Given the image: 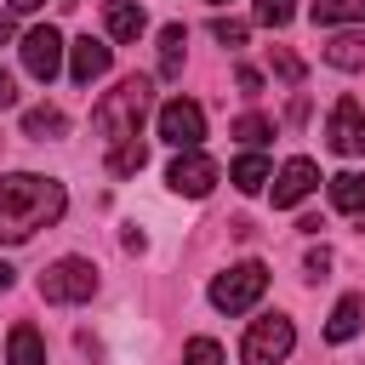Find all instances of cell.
Instances as JSON below:
<instances>
[{
	"label": "cell",
	"mask_w": 365,
	"mask_h": 365,
	"mask_svg": "<svg viewBox=\"0 0 365 365\" xmlns=\"http://www.w3.org/2000/svg\"><path fill=\"white\" fill-rule=\"evenodd\" d=\"M182 46H188V29H182V23H165V29H160V74H165V80L182 74Z\"/></svg>",
	"instance_id": "obj_17"
},
{
	"label": "cell",
	"mask_w": 365,
	"mask_h": 365,
	"mask_svg": "<svg viewBox=\"0 0 365 365\" xmlns=\"http://www.w3.org/2000/svg\"><path fill=\"white\" fill-rule=\"evenodd\" d=\"M11 103H17V80L0 68V108H11Z\"/></svg>",
	"instance_id": "obj_29"
},
{
	"label": "cell",
	"mask_w": 365,
	"mask_h": 365,
	"mask_svg": "<svg viewBox=\"0 0 365 365\" xmlns=\"http://www.w3.org/2000/svg\"><path fill=\"white\" fill-rule=\"evenodd\" d=\"M63 131H68V114L51 108V103H40V108L23 114V137H34V143H51V137H63Z\"/></svg>",
	"instance_id": "obj_14"
},
{
	"label": "cell",
	"mask_w": 365,
	"mask_h": 365,
	"mask_svg": "<svg viewBox=\"0 0 365 365\" xmlns=\"http://www.w3.org/2000/svg\"><path fill=\"white\" fill-rule=\"evenodd\" d=\"M240 91L257 97V91H262V74H257V68H240Z\"/></svg>",
	"instance_id": "obj_28"
},
{
	"label": "cell",
	"mask_w": 365,
	"mask_h": 365,
	"mask_svg": "<svg viewBox=\"0 0 365 365\" xmlns=\"http://www.w3.org/2000/svg\"><path fill=\"white\" fill-rule=\"evenodd\" d=\"M182 365H228V359H222V348H217L211 336H194V342L182 348Z\"/></svg>",
	"instance_id": "obj_23"
},
{
	"label": "cell",
	"mask_w": 365,
	"mask_h": 365,
	"mask_svg": "<svg viewBox=\"0 0 365 365\" xmlns=\"http://www.w3.org/2000/svg\"><path fill=\"white\" fill-rule=\"evenodd\" d=\"M211 6H228V0H211Z\"/></svg>",
	"instance_id": "obj_33"
},
{
	"label": "cell",
	"mask_w": 365,
	"mask_h": 365,
	"mask_svg": "<svg viewBox=\"0 0 365 365\" xmlns=\"http://www.w3.org/2000/svg\"><path fill=\"white\" fill-rule=\"evenodd\" d=\"M274 74H279L285 86H297V80H302V63H297V51H274Z\"/></svg>",
	"instance_id": "obj_26"
},
{
	"label": "cell",
	"mask_w": 365,
	"mask_h": 365,
	"mask_svg": "<svg viewBox=\"0 0 365 365\" xmlns=\"http://www.w3.org/2000/svg\"><path fill=\"white\" fill-rule=\"evenodd\" d=\"M211 40L234 51V46H245V23H240V17H217V23H211Z\"/></svg>",
	"instance_id": "obj_25"
},
{
	"label": "cell",
	"mask_w": 365,
	"mask_h": 365,
	"mask_svg": "<svg viewBox=\"0 0 365 365\" xmlns=\"http://www.w3.org/2000/svg\"><path fill=\"white\" fill-rule=\"evenodd\" d=\"M251 11H257V23H262V29H285V23L297 17V0H257Z\"/></svg>",
	"instance_id": "obj_22"
},
{
	"label": "cell",
	"mask_w": 365,
	"mask_h": 365,
	"mask_svg": "<svg viewBox=\"0 0 365 365\" xmlns=\"http://www.w3.org/2000/svg\"><path fill=\"white\" fill-rule=\"evenodd\" d=\"M148 103H154V86H148V74H131V80H120L97 108H91V125H97V137L103 143H125V137H137V125H143V114H148Z\"/></svg>",
	"instance_id": "obj_2"
},
{
	"label": "cell",
	"mask_w": 365,
	"mask_h": 365,
	"mask_svg": "<svg viewBox=\"0 0 365 365\" xmlns=\"http://www.w3.org/2000/svg\"><path fill=\"white\" fill-rule=\"evenodd\" d=\"M325 137H331V148L336 154H365V108L354 103V97H336V108H331V120H325Z\"/></svg>",
	"instance_id": "obj_9"
},
{
	"label": "cell",
	"mask_w": 365,
	"mask_h": 365,
	"mask_svg": "<svg viewBox=\"0 0 365 365\" xmlns=\"http://www.w3.org/2000/svg\"><path fill=\"white\" fill-rule=\"evenodd\" d=\"M359 314H365V302H359V297H342V302L331 308V319H325V342H348V336H359Z\"/></svg>",
	"instance_id": "obj_16"
},
{
	"label": "cell",
	"mask_w": 365,
	"mask_h": 365,
	"mask_svg": "<svg viewBox=\"0 0 365 365\" xmlns=\"http://www.w3.org/2000/svg\"><path fill=\"white\" fill-rule=\"evenodd\" d=\"M234 137H240V143H251V148H257V143H268V137H274V125H268V120H262V114H245V120H234Z\"/></svg>",
	"instance_id": "obj_24"
},
{
	"label": "cell",
	"mask_w": 365,
	"mask_h": 365,
	"mask_svg": "<svg viewBox=\"0 0 365 365\" xmlns=\"http://www.w3.org/2000/svg\"><path fill=\"white\" fill-rule=\"evenodd\" d=\"M302 268H308V279H325V268H331V251H325V245H319V251H308V262H302Z\"/></svg>",
	"instance_id": "obj_27"
},
{
	"label": "cell",
	"mask_w": 365,
	"mask_h": 365,
	"mask_svg": "<svg viewBox=\"0 0 365 365\" xmlns=\"http://www.w3.org/2000/svg\"><path fill=\"white\" fill-rule=\"evenodd\" d=\"M308 17L319 29H331V23H365V0H314Z\"/></svg>",
	"instance_id": "obj_18"
},
{
	"label": "cell",
	"mask_w": 365,
	"mask_h": 365,
	"mask_svg": "<svg viewBox=\"0 0 365 365\" xmlns=\"http://www.w3.org/2000/svg\"><path fill=\"white\" fill-rule=\"evenodd\" d=\"M63 211H68V194H63L57 177H40V171H11V177H0V245L34 240V234L51 228Z\"/></svg>",
	"instance_id": "obj_1"
},
{
	"label": "cell",
	"mask_w": 365,
	"mask_h": 365,
	"mask_svg": "<svg viewBox=\"0 0 365 365\" xmlns=\"http://www.w3.org/2000/svg\"><path fill=\"white\" fill-rule=\"evenodd\" d=\"M11 11H34V6H46V0H6Z\"/></svg>",
	"instance_id": "obj_31"
},
{
	"label": "cell",
	"mask_w": 365,
	"mask_h": 365,
	"mask_svg": "<svg viewBox=\"0 0 365 365\" xmlns=\"http://www.w3.org/2000/svg\"><path fill=\"white\" fill-rule=\"evenodd\" d=\"M314 188H319V165L297 154V160H285V165H279V177H274V205H279V211H291V205H302Z\"/></svg>",
	"instance_id": "obj_10"
},
{
	"label": "cell",
	"mask_w": 365,
	"mask_h": 365,
	"mask_svg": "<svg viewBox=\"0 0 365 365\" xmlns=\"http://www.w3.org/2000/svg\"><path fill=\"white\" fill-rule=\"evenodd\" d=\"M6 365H46V336L34 325H11L6 336Z\"/></svg>",
	"instance_id": "obj_13"
},
{
	"label": "cell",
	"mask_w": 365,
	"mask_h": 365,
	"mask_svg": "<svg viewBox=\"0 0 365 365\" xmlns=\"http://www.w3.org/2000/svg\"><path fill=\"white\" fill-rule=\"evenodd\" d=\"M291 342H297V325H291L285 314H262V319H251V331L240 336V365H279V359L291 354Z\"/></svg>",
	"instance_id": "obj_4"
},
{
	"label": "cell",
	"mask_w": 365,
	"mask_h": 365,
	"mask_svg": "<svg viewBox=\"0 0 365 365\" xmlns=\"http://www.w3.org/2000/svg\"><path fill=\"white\" fill-rule=\"evenodd\" d=\"M103 29H108V40H137L148 29V17L137 0H103Z\"/></svg>",
	"instance_id": "obj_12"
},
{
	"label": "cell",
	"mask_w": 365,
	"mask_h": 365,
	"mask_svg": "<svg viewBox=\"0 0 365 365\" xmlns=\"http://www.w3.org/2000/svg\"><path fill=\"white\" fill-rule=\"evenodd\" d=\"M114 68V46L108 40H91V34H80L74 46H68V74H74V86H91V80H103Z\"/></svg>",
	"instance_id": "obj_11"
},
{
	"label": "cell",
	"mask_w": 365,
	"mask_h": 365,
	"mask_svg": "<svg viewBox=\"0 0 365 365\" xmlns=\"http://www.w3.org/2000/svg\"><path fill=\"white\" fill-rule=\"evenodd\" d=\"M331 205L348 211V217H359L365 211V171H336L331 177Z\"/></svg>",
	"instance_id": "obj_15"
},
{
	"label": "cell",
	"mask_w": 365,
	"mask_h": 365,
	"mask_svg": "<svg viewBox=\"0 0 365 365\" xmlns=\"http://www.w3.org/2000/svg\"><path fill=\"white\" fill-rule=\"evenodd\" d=\"M160 137H165L171 148H200V137H205V108L188 103V97L160 103Z\"/></svg>",
	"instance_id": "obj_7"
},
{
	"label": "cell",
	"mask_w": 365,
	"mask_h": 365,
	"mask_svg": "<svg viewBox=\"0 0 365 365\" xmlns=\"http://www.w3.org/2000/svg\"><path fill=\"white\" fill-rule=\"evenodd\" d=\"M23 68L34 80H57V68H63V34L51 23H40V29L23 34Z\"/></svg>",
	"instance_id": "obj_8"
},
{
	"label": "cell",
	"mask_w": 365,
	"mask_h": 365,
	"mask_svg": "<svg viewBox=\"0 0 365 365\" xmlns=\"http://www.w3.org/2000/svg\"><path fill=\"white\" fill-rule=\"evenodd\" d=\"M11 34H17V23H11V6H0V46H6Z\"/></svg>",
	"instance_id": "obj_30"
},
{
	"label": "cell",
	"mask_w": 365,
	"mask_h": 365,
	"mask_svg": "<svg viewBox=\"0 0 365 365\" xmlns=\"http://www.w3.org/2000/svg\"><path fill=\"white\" fill-rule=\"evenodd\" d=\"M143 165H148V148H143L137 137L108 143V171H114V177H131V171H143Z\"/></svg>",
	"instance_id": "obj_21"
},
{
	"label": "cell",
	"mask_w": 365,
	"mask_h": 365,
	"mask_svg": "<svg viewBox=\"0 0 365 365\" xmlns=\"http://www.w3.org/2000/svg\"><path fill=\"white\" fill-rule=\"evenodd\" d=\"M0 291H11V268L6 262H0Z\"/></svg>",
	"instance_id": "obj_32"
},
{
	"label": "cell",
	"mask_w": 365,
	"mask_h": 365,
	"mask_svg": "<svg viewBox=\"0 0 365 365\" xmlns=\"http://www.w3.org/2000/svg\"><path fill=\"white\" fill-rule=\"evenodd\" d=\"M97 291V268L86 257H57L46 274H40V297L46 302H86Z\"/></svg>",
	"instance_id": "obj_5"
},
{
	"label": "cell",
	"mask_w": 365,
	"mask_h": 365,
	"mask_svg": "<svg viewBox=\"0 0 365 365\" xmlns=\"http://www.w3.org/2000/svg\"><path fill=\"white\" fill-rule=\"evenodd\" d=\"M217 160L211 154H200V148H177V160H171V171H165V182L177 188V194H188V200H205L211 188H217Z\"/></svg>",
	"instance_id": "obj_6"
},
{
	"label": "cell",
	"mask_w": 365,
	"mask_h": 365,
	"mask_svg": "<svg viewBox=\"0 0 365 365\" xmlns=\"http://www.w3.org/2000/svg\"><path fill=\"white\" fill-rule=\"evenodd\" d=\"M262 291H268V268H262V262H234V268H222V274L211 279V302H217L222 314L257 308Z\"/></svg>",
	"instance_id": "obj_3"
},
{
	"label": "cell",
	"mask_w": 365,
	"mask_h": 365,
	"mask_svg": "<svg viewBox=\"0 0 365 365\" xmlns=\"http://www.w3.org/2000/svg\"><path fill=\"white\" fill-rule=\"evenodd\" d=\"M325 63H331V68H365V34H336V40H325Z\"/></svg>",
	"instance_id": "obj_20"
},
{
	"label": "cell",
	"mask_w": 365,
	"mask_h": 365,
	"mask_svg": "<svg viewBox=\"0 0 365 365\" xmlns=\"http://www.w3.org/2000/svg\"><path fill=\"white\" fill-rule=\"evenodd\" d=\"M228 182H234L240 194H257V188L268 182V160H262V154H240V160L228 165Z\"/></svg>",
	"instance_id": "obj_19"
}]
</instances>
